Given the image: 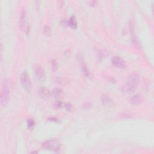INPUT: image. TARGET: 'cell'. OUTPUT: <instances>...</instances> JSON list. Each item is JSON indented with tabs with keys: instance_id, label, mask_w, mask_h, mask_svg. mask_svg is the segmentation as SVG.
<instances>
[{
	"instance_id": "obj_12",
	"label": "cell",
	"mask_w": 154,
	"mask_h": 154,
	"mask_svg": "<svg viewBox=\"0 0 154 154\" xmlns=\"http://www.w3.org/2000/svg\"><path fill=\"white\" fill-rule=\"evenodd\" d=\"M53 95L55 98L59 99L63 95V90L60 89H55L53 91Z\"/></svg>"
},
{
	"instance_id": "obj_11",
	"label": "cell",
	"mask_w": 154,
	"mask_h": 154,
	"mask_svg": "<svg viewBox=\"0 0 154 154\" xmlns=\"http://www.w3.org/2000/svg\"><path fill=\"white\" fill-rule=\"evenodd\" d=\"M67 24L71 28H72L73 30H76L78 24H77V19L75 18V16L74 15H72L71 18H69V21L67 22Z\"/></svg>"
},
{
	"instance_id": "obj_5",
	"label": "cell",
	"mask_w": 154,
	"mask_h": 154,
	"mask_svg": "<svg viewBox=\"0 0 154 154\" xmlns=\"http://www.w3.org/2000/svg\"><path fill=\"white\" fill-rule=\"evenodd\" d=\"M42 147L47 150L57 152L60 149V143L57 140H51L45 142L42 145Z\"/></svg>"
},
{
	"instance_id": "obj_14",
	"label": "cell",
	"mask_w": 154,
	"mask_h": 154,
	"mask_svg": "<svg viewBox=\"0 0 154 154\" xmlns=\"http://www.w3.org/2000/svg\"><path fill=\"white\" fill-rule=\"evenodd\" d=\"M27 125H28V129L31 130L35 126V122L31 119H28L27 120Z\"/></svg>"
},
{
	"instance_id": "obj_7",
	"label": "cell",
	"mask_w": 154,
	"mask_h": 154,
	"mask_svg": "<svg viewBox=\"0 0 154 154\" xmlns=\"http://www.w3.org/2000/svg\"><path fill=\"white\" fill-rule=\"evenodd\" d=\"M35 73H36V75L37 78V79L40 81H43L45 79V73L44 70L42 69V68L39 66H36L35 68Z\"/></svg>"
},
{
	"instance_id": "obj_4",
	"label": "cell",
	"mask_w": 154,
	"mask_h": 154,
	"mask_svg": "<svg viewBox=\"0 0 154 154\" xmlns=\"http://www.w3.org/2000/svg\"><path fill=\"white\" fill-rule=\"evenodd\" d=\"M20 81L22 87H23L28 92H30L32 87L31 80L30 75H28L26 72L21 74L20 77Z\"/></svg>"
},
{
	"instance_id": "obj_17",
	"label": "cell",
	"mask_w": 154,
	"mask_h": 154,
	"mask_svg": "<svg viewBox=\"0 0 154 154\" xmlns=\"http://www.w3.org/2000/svg\"><path fill=\"white\" fill-rule=\"evenodd\" d=\"M64 107L66 108L67 110H69V111L71 110V109H72V105L69 104H65Z\"/></svg>"
},
{
	"instance_id": "obj_13",
	"label": "cell",
	"mask_w": 154,
	"mask_h": 154,
	"mask_svg": "<svg viewBox=\"0 0 154 154\" xmlns=\"http://www.w3.org/2000/svg\"><path fill=\"white\" fill-rule=\"evenodd\" d=\"M81 70H82V72L83 73L84 75L87 77V78H90L91 75H90V71H89L87 67L85 66V64L83 63L82 65H81Z\"/></svg>"
},
{
	"instance_id": "obj_18",
	"label": "cell",
	"mask_w": 154,
	"mask_h": 154,
	"mask_svg": "<svg viewBox=\"0 0 154 154\" xmlns=\"http://www.w3.org/2000/svg\"><path fill=\"white\" fill-rule=\"evenodd\" d=\"M91 5H92V6H96V5L97 4V2L95 1H90V2Z\"/></svg>"
},
{
	"instance_id": "obj_2",
	"label": "cell",
	"mask_w": 154,
	"mask_h": 154,
	"mask_svg": "<svg viewBox=\"0 0 154 154\" xmlns=\"http://www.w3.org/2000/svg\"><path fill=\"white\" fill-rule=\"evenodd\" d=\"M9 92L8 83L6 79H4L1 85V95H0V104L2 107L7 105L9 98Z\"/></svg>"
},
{
	"instance_id": "obj_19",
	"label": "cell",
	"mask_w": 154,
	"mask_h": 154,
	"mask_svg": "<svg viewBox=\"0 0 154 154\" xmlns=\"http://www.w3.org/2000/svg\"><path fill=\"white\" fill-rule=\"evenodd\" d=\"M49 120L51 121H55L56 122H59V120L55 119V118H50V119H49Z\"/></svg>"
},
{
	"instance_id": "obj_1",
	"label": "cell",
	"mask_w": 154,
	"mask_h": 154,
	"mask_svg": "<svg viewBox=\"0 0 154 154\" xmlns=\"http://www.w3.org/2000/svg\"><path fill=\"white\" fill-rule=\"evenodd\" d=\"M140 78L137 73H131L128 77L127 83L122 88V92L124 93H132L135 92L140 84Z\"/></svg>"
},
{
	"instance_id": "obj_6",
	"label": "cell",
	"mask_w": 154,
	"mask_h": 154,
	"mask_svg": "<svg viewBox=\"0 0 154 154\" xmlns=\"http://www.w3.org/2000/svg\"><path fill=\"white\" fill-rule=\"evenodd\" d=\"M111 63L114 66L119 68V69H125V68H126V63H125V61L121 57H113L111 59Z\"/></svg>"
},
{
	"instance_id": "obj_16",
	"label": "cell",
	"mask_w": 154,
	"mask_h": 154,
	"mask_svg": "<svg viewBox=\"0 0 154 154\" xmlns=\"http://www.w3.org/2000/svg\"><path fill=\"white\" fill-rule=\"evenodd\" d=\"M51 66H52V69L54 71H55L58 68V63L55 60H53L51 61Z\"/></svg>"
},
{
	"instance_id": "obj_15",
	"label": "cell",
	"mask_w": 154,
	"mask_h": 154,
	"mask_svg": "<svg viewBox=\"0 0 154 154\" xmlns=\"http://www.w3.org/2000/svg\"><path fill=\"white\" fill-rule=\"evenodd\" d=\"M43 33L45 35L47 36H50L51 35V28L48 25H45L43 28Z\"/></svg>"
},
{
	"instance_id": "obj_9",
	"label": "cell",
	"mask_w": 154,
	"mask_h": 154,
	"mask_svg": "<svg viewBox=\"0 0 154 154\" xmlns=\"http://www.w3.org/2000/svg\"><path fill=\"white\" fill-rule=\"evenodd\" d=\"M102 103L104 106H110L113 104V99L106 95H103L101 96Z\"/></svg>"
},
{
	"instance_id": "obj_3",
	"label": "cell",
	"mask_w": 154,
	"mask_h": 154,
	"mask_svg": "<svg viewBox=\"0 0 154 154\" xmlns=\"http://www.w3.org/2000/svg\"><path fill=\"white\" fill-rule=\"evenodd\" d=\"M19 25L21 30L28 35L30 31V26L27 21V13L25 10H22L21 13Z\"/></svg>"
},
{
	"instance_id": "obj_8",
	"label": "cell",
	"mask_w": 154,
	"mask_h": 154,
	"mask_svg": "<svg viewBox=\"0 0 154 154\" xmlns=\"http://www.w3.org/2000/svg\"><path fill=\"white\" fill-rule=\"evenodd\" d=\"M143 101V97L140 94H136L133 96L132 98L129 99L131 104L133 105H139L141 104Z\"/></svg>"
},
{
	"instance_id": "obj_10",
	"label": "cell",
	"mask_w": 154,
	"mask_h": 154,
	"mask_svg": "<svg viewBox=\"0 0 154 154\" xmlns=\"http://www.w3.org/2000/svg\"><path fill=\"white\" fill-rule=\"evenodd\" d=\"M40 95L43 99H47L51 96L50 91L45 87H41L40 89Z\"/></svg>"
}]
</instances>
